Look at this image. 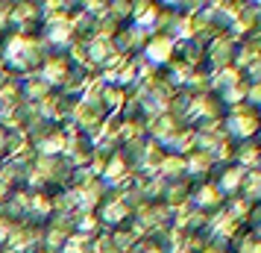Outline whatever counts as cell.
<instances>
[{
    "instance_id": "1",
    "label": "cell",
    "mask_w": 261,
    "mask_h": 253,
    "mask_svg": "<svg viewBox=\"0 0 261 253\" xmlns=\"http://www.w3.org/2000/svg\"><path fill=\"white\" fill-rule=\"evenodd\" d=\"M47 56V48L38 36V30H9L0 38V59L3 71L12 80H24L38 71V65Z\"/></svg>"
},
{
    "instance_id": "2",
    "label": "cell",
    "mask_w": 261,
    "mask_h": 253,
    "mask_svg": "<svg viewBox=\"0 0 261 253\" xmlns=\"http://www.w3.org/2000/svg\"><path fill=\"white\" fill-rule=\"evenodd\" d=\"M73 71H76V65H73L68 50H47V56H44V62L38 65L36 77L47 85L50 91H62V88L68 85V80H71Z\"/></svg>"
},
{
    "instance_id": "3",
    "label": "cell",
    "mask_w": 261,
    "mask_h": 253,
    "mask_svg": "<svg viewBox=\"0 0 261 253\" xmlns=\"http://www.w3.org/2000/svg\"><path fill=\"white\" fill-rule=\"evenodd\" d=\"M15 227H18V224H12L9 218H3V215H0V247H6V244H9V239H12Z\"/></svg>"
}]
</instances>
